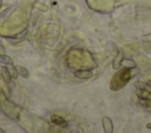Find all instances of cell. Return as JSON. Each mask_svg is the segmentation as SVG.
<instances>
[{
    "label": "cell",
    "instance_id": "30bf717a",
    "mask_svg": "<svg viewBox=\"0 0 151 133\" xmlns=\"http://www.w3.org/2000/svg\"><path fill=\"white\" fill-rule=\"evenodd\" d=\"M34 8L39 9V11H41V12H47V9H48V7H47L45 4L40 2V1H37V2L34 4Z\"/></svg>",
    "mask_w": 151,
    "mask_h": 133
},
{
    "label": "cell",
    "instance_id": "4fadbf2b",
    "mask_svg": "<svg viewBox=\"0 0 151 133\" xmlns=\"http://www.w3.org/2000/svg\"><path fill=\"white\" fill-rule=\"evenodd\" d=\"M0 54H5V48L1 44H0Z\"/></svg>",
    "mask_w": 151,
    "mask_h": 133
},
{
    "label": "cell",
    "instance_id": "277c9868",
    "mask_svg": "<svg viewBox=\"0 0 151 133\" xmlns=\"http://www.w3.org/2000/svg\"><path fill=\"white\" fill-rule=\"evenodd\" d=\"M1 75H2V78H4V80H5V82H7V84L11 82L12 77H11V74H9V71H8V67H7V66H2V67H1Z\"/></svg>",
    "mask_w": 151,
    "mask_h": 133
},
{
    "label": "cell",
    "instance_id": "6da1fadb",
    "mask_svg": "<svg viewBox=\"0 0 151 133\" xmlns=\"http://www.w3.org/2000/svg\"><path fill=\"white\" fill-rule=\"evenodd\" d=\"M51 121H52L54 125H57L58 127H60V128H66V127H67V122H66V120L63 119L60 115L52 114V115H51Z\"/></svg>",
    "mask_w": 151,
    "mask_h": 133
},
{
    "label": "cell",
    "instance_id": "8992f818",
    "mask_svg": "<svg viewBox=\"0 0 151 133\" xmlns=\"http://www.w3.org/2000/svg\"><path fill=\"white\" fill-rule=\"evenodd\" d=\"M122 66H124L125 68H134V67H137V62L132 59H123Z\"/></svg>",
    "mask_w": 151,
    "mask_h": 133
},
{
    "label": "cell",
    "instance_id": "7c38bea8",
    "mask_svg": "<svg viewBox=\"0 0 151 133\" xmlns=\"http://www.w3.org/2000/svg\"><path fill=\"white\" fill-rule=\"evenodd\" d=\"M143 40H144V41H151V33L144 35V36H143Z\"/></svg>",
    "mask_w": 151,
    "mask_h": 133
},
{
    "label": "cell",
    "instance_id": "5b68a950",
    "mask_svg": "<svg viewBox=\"0 0 151 133\" xmlns=\"http://www.w3.org/2000/svg\"><path fill=\"white\" fill-rule=\"evenodd\" d=\"M123 53H117V56L114 58L113 60V64H112V67L114 69H118L120 66H122V61H123Z\"/></svg>",
    "mask_w": 151,
    "mask_h": 133
},
{
    "label": "cell",
    "instance_id": "5bb4252c",
    "mask_svg": "<svg viewBox=\"0 0 151 133\" xmlns=\"http://www.w3.org/2000/svg\"><path fill=\"white\" fill-rule=\"evenodd\" d=\"M146 127H147V128H151V124H147V125H146Z\"/></svg>",
    "mask_w": 151,
    "mask_h": 133
},
{
    "label": "cell",
    "instance_id": "2e32d148",
    "mask_svg": "<svg viewBox=\"0 0 151 133\" xmlns=\"http://www.w3.org/2000/svg\"><path fill=\"white\" fill-rule=\"evenodd\" d=\"M1 6H2V0H0V8H1Z\"/></svg>",
    "mask_w": 151,
    "mask_h": 133
},
{
    "label": "cell",
    "instance_id": "7a4b0ae2",
    "mask_svg": "<svg viewBox=\"0 0 151 133\" xmlns=\"http://www.w3.org/2000/svg\"><path fill=\"white\" fill-rule=\"evenodd\" d=\"M103 129L105 133H113V122L109 117L103 118Z\"/></svg>",
    "mask_w": 151,
    "mask_h": 133
},
{
    "label": "cell",
    "instance_id": "8fae6325",
    "mask_svg": "<svg viewBox=\"0 0 151 133\" xmlns=\"http://www.w3.org/2000/svg\"><path fill=\"white\" fill-rule=\"evenodd\" d=\"M136 93H137V95H138V97H140V98H147V99H151V94H150V93H147L146 91H142V89L137 88Z\"/></svg>",
    "mask_w": 151,
    "mask_h": 133
},
{
    "label": "cell",
    "instance_id": "52a82bcc",
    "mask_svg": "<svg viewBox=\"0 0 151 133\" xmlns=\"http://www.w3.org/2000/svg\"><path fill=\"white\" fill-rule=\"evenodd\" d=\"M17 71H18L19 75H21L22 78H25V79H28L29 78V72L24 66H17Z\"/></svg>",
    "mask_w": 151,
    "mask_h": 133
},
{
    "label": "cell",
    "instance_id": "3957f363",
    "mask_svg": "<svg viewBox=\"0 0 151 133\" xmlns=\"http://www.w3.org/2000/svg\"><path fill=\"white\" fill-rule=\"evenodd\" d=\"M74 77L78 79H91L93 77V73L88 69H79L74 72Z\"/></svg>",
    "mask_w": 151,
    "mask_h": 133
},
{
    "label": "cell",
    "instance_id": "9a60e30c",
    "mask_svg": "<svg viewBox=\"0 0 151 133\" xmlns=\"http://www.w3.org/2000/svg\"><path fill=\"white\" fill-rule=\"evenodd\" d=\"M0 133H6V132H5V131H4L2 128H0Z\"/></svg>",
    "mask_w": 151,
    "mask_h": 133
},
{
    "label": "cell",
    "instance_id": "ba28073f",
    "mask_svg": "<svg viewBox=\"0 0 151 133\" xmlns=\"http://www.w3.org/2000/svg\"><path fill=\"white\" fill-rule=\"evenodd\" d=\"M0 62L5 64V65H12V64H14V60L11 56H8L7 54H0Z\"/></svg>",
    "mask_w": 151,
    "mask_h": 133
},
{
    "label": "cell",
    "instance_id": "9c48e42d",
    "mask_svg": "<svg viewBox=\"0 0 151 133\" xmlns=\"http://www.w3.org/2000/svg\"><path fill=\"white\" fill-rule=\"evenodd\" d=\"M8 71H9V74H11V77H12V79H17L18 78V75H19V73H18V71H17V67L12 64V65H8Z\"/></svg>",
    "mask_w": 151,
    "mask_h": 133
}]
</instances>
